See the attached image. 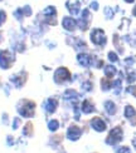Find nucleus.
I'll list each match as a JSON object with an SVG mask.
<instances>
[{"instance_id":"f03ea898","label":"nucleus","mask_w":136,"mask_h":153,"mask_svg":"<svg viewBox=\"0 0 136 153\" xmlns=\"http://www.w3.org/2000/svg\"><path fill=\"white\" fill-rule=\"evenodd\" d=\"M33 109H34V103L29 100H23L20 104L18 105V111L23 117H32L33 116Z\"/></svg>"},{"instance_id":"f8f14e48","label":"nucleus","mask_w":136,"mask_h":153,"mask_svg":"<svg viewBox=\"0 0 136 153\" xmlns=\"http://www.w3.org/2000/svg\"><path fill=\"white\" fill-rule=\"evenodd\" d=\"M0 43H2V31H0Z\"/></svg>"},{"instance_id":"7ed1b4c3","label":"nucleus","mask_w":136,"mask_h":153,"mask_svg":"<svg viewBox=\"0 0 136 153\" xmlns=\"http://www.w3.org/2000/svg\"><path fill=\"white\" fill-rule=\"evenodd\" d=\"M68 78H69V73H68L67 69H64V68L58 69V72L56 73V79H57V82L67 80Z\"/></svg>"},{"instance_id":"1a4fd4ad","label":"nucleus","mask_w":136,"mask_h":153,"mask_svg":"<svg viewBox=\"0 0 136 153\" xmlns=\"http://www.w3.org/2000/svg\"><path fill=\"white\" fill-rule=\"evenodd\" d=\"M49 127H50V129H52V131H54V129L57 128V127H58V123L56 122V120H53V122H52V123L49 124Z\"/></svg>"},{"instance_id":"20e7f679","label":"nucleus","mask_w":136,"mask_h":153,"mask_svg":"<svg viewBox=\"0 0 136 153\" xmlns=\"http://www.w3.org/2000/svg\"><path fill=\"white\" fill-rule=\"evenodd\" d=\"M63 25H64V28H66V29H68V30H73L76 23H74L73 19L66 18V19H64V22H63Z\"/></svg>"},{"instance_id":"9d476101","label":"nucleus","mask_w":136,"mask_h":153,"mask_svg":"<svg viewBox=\"0 0 136 153\" xmlns=\"http://www.w3.org/2000/svg\"><path fill=\"white\" fill-rule=\"evenodd\" d=\"M24 14H27V15H30V8H24Z\"/></svg>"},{"instance_id":"423d86ee","label":"nucleus","mask_w":136,"mask_h":153,"mask_svg":"<svg viewBox=\"0 0 136 153\" xmlns=\"http://www.w3.org/2000/svg\"><path fill=\"white\" fill-rule=\"evenodd\" d=\"M56 105H57V102L53 100V99H50V100L48 102V104H47V109H48L49 112H54Z\"/></svg>"},{"instance_id":"ddd939ff","label":"nucleus","mask_w":136,"mask_h":153,"mask_svg":"<svg viewBox=\"0 0 136 153\" xmlns=\"http://www.w3.org/2000/svg\"><path fill=\"white\" fill-rule=\"evenodd\" d=\"M134 14H135V15H136V8H135V10H134Z\"/></svg>"},{"instance_id":"9b49d317","label":"nucleus","mask_w":136,"mask_h":153,"mask_svg":"<svg viewBox=\"0 0 136 153\" xmlns=\"http://www.w3.org/2000/svg\"><path fill=\"white\" fill-rule=\"evenodd\" d=\"M126 1H127V3H132V1H134V0H126Z\"/></svg>"},{"instance_id":"0eeeda50","label":"nucleus","mask_w":136,"mask_h":153,"mask_svg":"<svg viewBox=\"0 0 136 153\" xmlns=\"http://www.w3.org/2000/svg\"><path fill=\"white\" fill-rule=\"evenodd\" d=\"M6 22V13L4 10H0V27Z\"/></svg>"},{"instance_id":"f257e3e1","label":"nucleus","mask_w":136,"mask_h":153,"mask_svg":"<svg viewBox=\"0 0 136 153\" xmlns=\"http://www.w3.org/2000/svg\"><path fill=\"white\" fill-rule=\"evenodd\" d=\"M13 62H14V56L8 50H0V68L8 69L11 67Z\"/></svg>"},{"instance_id":"6e6552de","label":"nucleus","mask_w":136,"mask_h":153,"mask_svg":"<svg viewBox=\"0 0 136 153\" xmlns=\"http://www.w3.org/2000/svg\"><path fill=\"white\" fill-rule=\"evenodd\" d=\"M93 126L96 127L97 129H98V128H101V129H102V128H105V124L101 123V122H100V119H95V120H93Z\"/></svg>"},{"instance_id":"4468645a","label":"nucleus","mask_w":136,"mask_h":153,"mask_svg":"<svg viewBox=\"0 0 136 153\" xmlns=\"http://www.w3.org/2000/svg\"><path fill=\"white\" fill-rule=\"evenodd\" d=\"M0 1H2V0H0Z\"/></svg>"},{"instance_id":"39448f33","label":"nucleus","mask_w":136,"mask_h":153,"mask_svg":"<svg viewBox=\"0 0 136 153\" xmlns=\"http://www.w3.org/2000/svg\"><path fill=\"white\" fill-rule=\"evenodd\" d=\"M67 6L68 8L71 9V13H72V14H77V13H78V9H80V4L78 3H76V4H69V3H67Z\"/></svg>"}]
</instances>
